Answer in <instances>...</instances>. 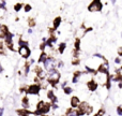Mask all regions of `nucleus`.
Wrapping results in <instances>:
<instances>
[{
	"instance_id": "1",
	"label": "nucleus",
	"mask_w": 122,
	"mask_h": 116,
	"mask_svg": "<svg viewBox=\"0 0 122 116\" xmlns=\"http://www.w3.org/2000/svg\"><path fill=\"white\" fill-rule=\"evenodd\" d=\"M91 112H92V108L89 106L86 102H82V103H80V105L78 106L76 114L78 116V115H84V114H90Z\"/></svg>"
},
{
	"instance_id": "2",
	"label": "nucleus",
	"mask_w": 122,
	"mask_h": 116,
	"mask_svg": "<svg viewBox=\"0 0 122 116\" xmlns=\"http://www.w3.org/2000/svg\"><path fill=\"white\" fill-rule=\"evenodd\" d=\"M102 2L99 0H94L91 2V4L89 6V11L90 12H97V11H101L102 10Z\"/></svg>"
},
{
	"instance_id": "3",
	"label": "nucleus",
	"mask_w": 122,
	"mask_h": 116,
	"mask_svg": "<svg viewBox=\"0 0 122 116\" xmlns=\"http://www.w3.org/2000/svg\"><path fill=\"white\" fill-rule=\"evenodd\" d=\"M59 78H60V74L55 70H53L49 73V82L53 83V84H57L59 82Z\"/></svg>"
},
{
	"instance_id": "4",
	"label": "nucleus",
	"mask_w": 122,
	"mask_h": 116,
	"mask_svg": "<svg viewBox=\"0 0 122 116\" xmlns=\"http://www.w3.org/2000/svg\"><path fill=\"white\" fill-rule=\"evenodd\" d=\"M18 53H19V55H20L21 57L28 58L30 56V54H31V52H30V50H29V47L28 46H23V47H19Z\"/></svg>"
},
{
	"instance_id": "5",
	"label": "nucleus",
	"mask_w": 122,
	"mask_h": 116,
	"mask_svg": "<svg viewBox=\"0 0 122 116\" xmlns=\"http://www.w3.org/2000/svg\"><path fill=\"white\" fill-rule=\"evenodd\" d=\"M40 89H41V87L39 86L38 84H33V85H31V86H29L27 88V93L32 94V95H38L39 91H40Z\"/></svg>"
},
{
	"instance_id": "6",
	"label": "nucleus",
	"mask_w": 122,
	"mask_h": 116,
	"mask_svg": "<svg viewBox=\"0 0 122 116\" xmlns=\"http://www.w3.org/2000/svg\"><path fill=\"white\" fill-rule=\"evenodd\" d=\"M53 58H51V57H48V59H47L46 61L44 62V68L46 70H48V71H53L54 70V63H53Z\"/></svg>"
},
{
	"instance_id": "7",
	"label": "nucleus",
	"mask_w": 122,
	"mask_h": 116,
	"mask_svg": "<svg viewBox=\"0 0 122 116\" xmlns=\"http://www.w3.org/2000/svg\"><path fill=\"white\" fill-rule=\"evenodd\" d=\"M108 68H109V66H108L107 62L105 63H102V65H100V68H99V71L100 73H103V74H108Z\"/></svg>"
},
{
	"instance_id": "8",
	"label": "nucleus",
	"mask_w": 122,
	"mask_h": 116,
	"mask_svg": "<svg viewBox=\"0 0 122 116\" xmlns=\"http://www.w3.org/2000/svg\"><path fill=\"white\" fill-rule=\"evenodd\" d=\"M8 33H9V30H8V28H6V26L2 25L1 27H0V37H1V39H5Z\"/></svg>"
},
{
	"instance_id": "9",
	"label": "nucleus",
	"mask_w": 122,
	"mask_h": 116,
	"mask_svg": "<svg viewBox=\"0 0 122 116\" xmlns=\"http://www.w3.org/2000/svg\"><path fill=\"white\" fill-rule=\"evenodd\" d=\"M71 105H72V108H78V106L80 105L79 99H78L77 97H73L71 99Z\"/></svg>"
},
{
	"instance_id": "10",
	"label": "nucleus",
	"mask_w": 122,
	"mask_h": 116,
	"mask_svg": "<svg viewBox=\"0 0 122 116\" xmlns=\"http://www.w3.org/2000/svg\"><path fill=\"white\" fill-rule=\"evenodd\" d=\"M88 88L90 89L91 91H94L95 89L97 88V82H93V81L89 82V83H88Z\"/></svg>"
},
{
	"instance_id": "11",
	"label": "nucleus",
	"mask_w": 122,
	"mask_h": 116,
	"mask_svg": "<svg viewBox=\"0 0 122 116\" xmlns=\"http://www.w3.org/2000/svg\"><path fill=\"white\" fill-rule=\"evenodd\" d=\"M48 59V57H47V55L45 53H42L40 56V59H39V62H45V61Z\"/></svg>"
},
{
	"instance_id": "12",
	"label": "nucleus",
	"mask_w": 122,
	"mask_h": 116,
	"mask_svg": "<svg viewBox=\"0 0 122 116\" xmlns=\"http://www.w3.org/2000/svg\"><path fill=\"white\" fill-rule=\"evenodd\" d=\"M60 23H61V18L60 17H57V18L54 21V29H57V28L59 27Z\"/></svg>"
},
{
	"instance_id": "13",
	"label": "nucleus",
	"mask_w": 122,
	"mask_h": 116,
	"mask_svg": "<svg viewBox=\"0 0 122 116\" xmlns=\"http://www.w3.org/2000/svg\"><path fill=\"white\" fill-rule=\"evenodd\" d=\"M23 105L25 109H28L29 108V99H28L27 97L23 98Z\"/></svg>"
},
{
	"instance_id": "14",
	"label": "nucleus",
	"mask_w": 122,
	"mask_h": 116,
	"mask_svg": "<svg viewBox=\"0 0 122 116\" xmlns=\"http://www.w3.org/2000/svg\"><path fill=\"white\" fill-rule=\"evenodd\" d=\"M17 113H18L19 115H21V116H28V115L30 114V112H29V111H27V110H26V109H24V110L18 111V112H17Z\"/></svg>"
},
{
	"instance_id": "15",
	"label": "nucleus",
	"mask_w": 122,
	"mask_h": 116,
	"mask_svg": "<svg viewBox=\"0 0 122 116\" xmlns=\"http://www.w3.org/2000/svg\"><path fill=\"white\" fill-rule=\"evenodd\" d=\"M85 69H86V71L87 72H89V73H97V70H94V69H91L89 66H85Z\"/></svg>"
},
{
	"instance_id": "16",
	"label": "nucleus",
	"mask_w": 122,
	"mask_h": 116,
	"mask_svg": "<svg viewBox=\"0 0 122 116\" xmlns=\"http://www.w3.org/2000/svg\"><path fill=\"white\" fill-rule=\"evenodd\" d=\"M47 96H48V98L51 100H55L56 99V97H55V95H54V91L53 90H49L48 94H47Z\"/></svg>"
},
{
	"instance_id": "17",
	"label": "nucleus",
	"mask_w": 122,
	"mask_h": 116,
	"mask_svg": "<svg viewBox=\"0 0 122 116\" xmlns=\"http://www.w3.org/2000/svg\"><path fill=\"white\" fill-rule=\"evenodd\" d=\"M65 46H66V44H65V43H60V45H59V52H60L61 54L64 52Z\"/></svg>"
},
{
	"instance_id": "18",
	"label": "nucleus",
	"mask_w": 122,
	"mask_h": 116,
	"mask_svg": "<svg viewBox=\"0 0 122 116\" xmlns=\"http://www.w3.org/2000/svg\"><path fill=\"white\" fill-rule=\"evenodd\" d=\"M21 6H23V4H21V3H16L14 6V10L16 11V12H18V11L21 9Z\"/></svg>"
},
{
	"instance_id": "19",
	"label": "nucleus",
	"mask_w": 122,
	"mask_h": 116,
	"mask_svg": "<svg viewBox=\"0 0 122 116\" xmlns=\"http://www.w3.org/2000/svg\"><path fill=\"white\" fill-rule=\"evenodd\" d=\"M18 45H19V47L27 46V42H25V41H23V40H19L18 41Z\"/></svg>"
},
{
	"instance_id": "20",
	"label": "nucleus",
	"mask_w": 122,
	"mask_h": 116,
	"mask_svg": "<svg viewBox=\"0 0 122 116\" xmlns=\"http://www.w3.org/2000/svg\"><path fill=\"white\" fill-rule=\"evenodd\" d=\"M79 45H80V40H79V39H76V41H75V49H76V51H77V50H79Z\"/></svg>"
},
{
	"instance_id": "21",
	"label": "nucleus",
	"mask_w": 122,
	"mask_h": 116,
	"mask_svg": "<svg viewBox=\"0 0 122 116\" xmlns=\"http://www.w3.org/2000/svg\"><path fill=\"white\" fill-rule=\"evenodd\" d=\"M29 69H30V63H26V66H25V74L29 73Z\"/></svg>"
},
{
	"instance_id": "22",
	"label": "nucleus",
	"mask_w": 122,
	"mask_h": 116,
	"mask_svg": "<svg viewBox=\"0 0 122 116\" xmlns=\"http://www.w3.org/2000/svg\"><path fill=\"white\" fill-rule=\"evenodd\" d=\"M64 93L66 94V95L71 94L72 93V88H71V87H65V88H64Z\"/></svg>"
},
{
	"instance_id": "23",
	"label": "nucleus",
	"mask_w": 122,
	"mask_h": 116,
	"mask_svg": "<svg viewBox=\"0 0 122 116\" xmlns=\"http://www.w3.org/2000/svg\"><path fill=\"white\" fill-rule=\"evenodd\" d=\"M29 11H31V6H30V4H26L25 6V12H29Z\"/></svg>"
},
{
	"instance_id": "24",
	"label": "nucleus",
	"mask_w": 122,
	"mask_h": 116,
	"mask_svg": "<svg viewBox=\"0 0 122 116\" xmlns=\"http://www.w3.org/2000/svg\"><path fill=\"white\" fill-rule=\"evenodd\" d=\"M67 114H69L67 116H77V114H76V113H73L71 110H70V111H67Z\"/></svg>"
},
{
	"instance_id": "25",
	"label": "nucleus",
	"mask_w": 122,
	"mask_h": 116,
	"mask_svg": "<svg viewBox=\"0 0 122 116\" xmlns=\"http://www.w3.org/2000/svg\"><path fill=\"white\" fill-rule=\"evenodd\" d=\"M34 25H36L34 21H33V19H30V21H29V26H30V27H33Z\"/></svg>"
},
{
	"instance_id": "26",
	"label": "nucleus",
	"mask_w": 122,
	"mask_h": 116,
	"mask_svg": "<svg viewBox=\"0 0 122 116\" xmlns=\"http://www.w3.org/2000/svg\"><path fill=\"white\" fill-rule=\"evenodd\" d=\"M80 74H81V72H80V71H76L75 73H74V77H78Z\"/></svg>"
},
{
	"instance_id": "27",
	"label": "nucleus",
	"mask_w": 122,
	"mask_h": 116,
	"mask_svg": "<svg viewBox=\"0 0 122 116\" xmlns=\"http://www.w3.org/2000/svg\"><path fill=\"white\" fill-rule=\"evenodd\" d=\"M117 113H118L119 115H122V108H120V106H119V108L117 109Z\"/></svg>"
},
{
	"instance_id": "28",
	"label": "nucleus",
	"mask_w": 122,
	"mask_h": 116,
	"mask_svg": "<svg viewBox=\"0 0 122 116\" xmlns=\"http://www.w3.org/2000/svg\"><path fill=\"white\" fill-rule=\"evenodd\" d=\"M1 6L2 9L5 8V1H1V6Z\"/></svg>"
},
{
	"instance_id": "29",
	"label": "nucleus",
	"mask_w": 122,
	"mask_h": 116,
	"mask_svg": "<svg viewBox=\"0 0 122 116\" xmlns=\"http://www.w3.org/2000/svg\"><path fill=\"white\" fill-rule=\"evenodd\" d=\"M104 113H105V111H104V110H100V112H99V116L104 115Z\"/></svg>"
},
{
	"instance_id": "30",
	"label": "nucleus",
	"mask_w": 122,
	"mask_h": 116,
	"mask_svg": "<svg viewBox=\"0 0 122 116\" xmlns=\"http://www.w3.org/2000/svg\"><path fill=\"white\" fill-rule=\"evenodd\" d=\"M93 57H97V58H103V56H102V55H100V54H95V55L93 56Z\"/></svg>"
},
{
	"instance_id": "31",
	"label": "nucleus",
	"mask_w": 122,
	"mask_h": 116,
	"mask_svg": "<svg viewBox=\"0 0 122 116\" xmlns=\"http://www.w3.org/2000/svg\"><path fill=\"white\" fill-rule=\"evenodd\" d=\"M118 54H119L120 56H122V47H120V49L118 50Z\"/></svg>"
},
{
	"instance_id": "32",
	"label": "nucleus",
	"mask_w": 122,
	"mask_h": 116,
	"mask_svg": "<svg viewBox=\"0 0 122 116\" xmlns=\"http://www.w3.org/2000/svg\"><path fill=\"white\" fill-rule=\"evenodd\" d=\"M115 62H116V63H120V58H116V59H115Z\"/></svg>"
},
{
	"instance_id": "33",
	"label": "nucleus",
	"mask_w": 122,
	"mask_h": 116,
	"mask_svg": "<svg viewBox=\"0 0 122 116\" xmlns=\"http://www.w3.org/2000/svg\"><path fill=\"white\" fill-rule=\"evenodd\" d=\"M78 82V77H74L73 78V83H77Z\"/></svg>"
},
{
	"instance_id": "34",
	"label": "nucleus",
	"mask_w": 122,
	"mask_h": 116,
	"mask_svg": "<svg viewBox=\"0 0 122 116\" xmlns=\"http://www.w3.org/2000/svg\"><path fill=\"white\" fill-rule=\"evenodd\" d=\"M58 67H63V62H62V61H59V63H58Z\"/></svg>"
},
{
	"instance_id": "35",
	"label": "nucleus",
	"mask_w": 122,
	"mask_h": 116,
	"mask_svg": "<svg viewBox=\"0 0 122 116\" xmlns=\"http://www.w3.org/2000/svg\"><path fill=\"white\" fill-rule=\"evenodd\" d=\"M44 49H45V44L43 43V44L41 45V50H42V51H44Z\"/></svg>"
},
{
	"instance_id": "36",
	"label": "nucleus",
	"mask_w": 122,
	"mask_h": 116,
	"mask_svg": "<svg viewBox=\"0 0 122 116\" xmlns=\"http://www.w3.org/2000/svg\"><path fill=\"white\" fill-rule=\"evenodd\" d=\"M78 62H79V61H78V60H76V59H75V60L73 61V65H77Z\"/></svg>"
},
{
	"instance_id": "37",
	"label": "nucleus",
	"mask_w": 122,
	"mask_h": 116,
	"mask_svg": "<svg viewBox=\"0 0 122 116\" xmlns=\"http://www.w3.org/2000/svg\"><path fill=\"white\" fill-rule=\"evenodd\" d=\"M118 86H119V88H122V83H119Z\"/></svg>"
},
{
	"instance_id": "38",
	"label": "nucleus",
	"mask_w": 122,
	"mask_h": 116,
	"mask_svg": "<svg viewBox=\"0 0 122 116\" xmlns=\"http://www.w3.org/2000/svg\"><path fill=\"white\" fill-rule=\"evenodd\" d=\"M28 33H32V29H29V30H28Z\"/></svg>"
},
{
	"instance_id": "39",
	"label": "nucleus",
	"mask_w": 122,
	"mask_h": 116,
	"mask_svg": "<svg viewBox=\"0 0 122 116\" xmlns=\"http://www.w3.org/2000/svg\"><path fill=\"white\" fill-rule=\"evenodd\" d=\"M94 116H99V114H97V115H94Z\"/></svg>"
},
{
	"instance_id": "40",
	"label": "nucleus",
	"mask_w": 122,
	"mask_h": 116,
	"mask_svg": "<svg viewBox=\"0 0 122 116\" xmlns=\"http://www.w3.org/2000/svg\"><path fill=\"white\" fill-rule=\"evenodd\" d=\"M44 116H45V115H44Z\"/></svg>"
}]
</instances>
